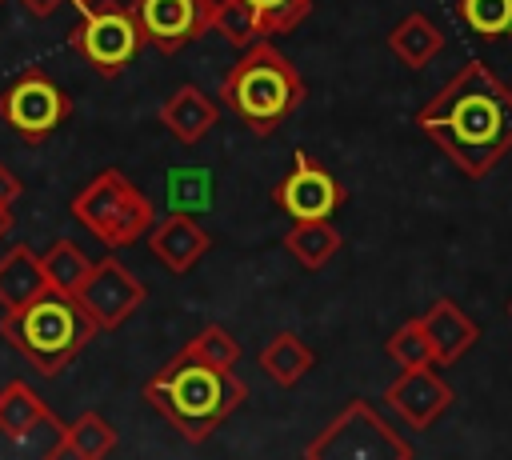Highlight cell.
Here are the masks:
<instances>
[{
  "instance_id": "obj_5",
  "label": "cell",
  "mask_w": 512,
  "mask_h": 460,
  "mask_svg": "<svg viewBox=\"0 0 512 460\" xmlns=\"http://www.w3.org/2000/svg\"><path fill=\"white\" fill-rule=\"evenodd\" d=\"M68 208H72V220L112 252L140 244L156 224V204L120 168H100L72 196Z\"/></svg>"
},
{
  "instance_id": "obj_27",
  "label": "cell",
  "mask_w": 512,
  "mask_h": 460,
  "mask_svg": "<svg viewBox=\"0 0 512 460\" xmlns=\"http://www.w3.org/2000/svg\"><path fill=\"white\" fill-rule=\"evenodd\" d=\"M252 8V16L260 20L264 36H280L304 24V16L312 12V0H244Z\"/></svg>"
},
{
  "instance_id": "obj_19",
  "label": "cell",
  "mask_w": 512,
  "mask_h": 460,
  "mask_svg": "<svg viewBox=\"0 0 512 460\" xmlns=\"http://www.w3.org/2000/svg\"><path fill=\"white\" fill-rule=\"evenodd\" d=\"M284 248L304 272H320L340 252V232H336L332 216L328 220H292V228L284 232Z\"/></svg>"
},
{
  "instance_id": "obj_32",
  "label": "cell",
  "mask_w": 512,
  "mask_h": 460,
  "mask_svg": "<svg viewBox=\"0 0 512 460\" xmlns=\"http://www.w3.org/2000/svg\"><path fill=\"white\" fill-rule=\"evenodd\" d=\"M72 4H76V8H80V12H84V8H92V4H96V0H72Z\"/></svg>"
},
{
  "instance_id": "obj_8",
  "label": "cell",
  "mask_w": 512,
  "mask_h": 460,
  "mask_svg": "<svg viewBox=\"0 0 512 460\" xmlns=\"http://www.w3.org/2000/svg\"><path fill=\"white\" fill-rule=\"evenodd\" d=\"M68 116H72V96L44 68H28L0 88V120L16 128L28 144L48 140Z\"/></svg>"
},
{
  "instance_id": "obj_24",
  "label": "cell",
  "mask_w": 512,
  "mask_h": 460,
  "mask_svg": "<svg viewBox=\"0 0 512 460\" xmlns=\"http://www.w3.org/2000/svg\"><path fill=\"white\" fill-rule=\"evenodd\" d=\"M212 204V172L208 168H168V212H204Z\"/></svg>"
},
{
  "instance_id": "obj_26",
  "label": "cell",
  "mask_w": 512,
  "mask_h": 460,
  "mask_svg": "<svg viewBox=\"0 0 512 460\" xmlns=\"http://www.w3.org/2000/svg\"><path fill=\"white\" fill-rule=\"evenodd\" d=\"M212 32H220L232 48H248L256 40H268L260 32V20L252 16V8L244 0H216V20H212Z\"/></svg>"
},
{
  "instance_id": "obj_31",
  "label": "cell",
  "mask_w": 512,
  "mask_h": 460,
  "mask_svg": "<svg viewBox=\"0 0 512 460\" xmlns=\"http://www.w3.org/2000/svg\"><path fill=\"white\" fill-rule=\"evenodd\" d=\"M12 232V212H0V240Z\"/></svg>"
},
{
  "instance_id": "obj_29",
  "label": "cell",
  "mask_w": 512,
  "mask_h": 460,
  "mask_svg": "<svg viewBox=\"0 0 512 460\" xmlns=\"http://www.w3.org/2000/svg\"><path fill=\"white\" fill-rule=\"evenodd\" d=\"M20 192H24L20 176L8 164H0V212H12V204L20 200Z\"/></svg>"
},
{
  "instance_id": "obj_33",
  "label": "cell",
  "mask_w": 512,
  "mask_h": 460,
  "mask_svg": "<svg viewBox=\"0 0 512 460\" xmlns=\"http://www.w3.org/2000/svg\"><path fill=\"white\" fill-rule=\"evenodd\" d=\"M508 88H512V80H508Z\"/></svg>"
},
{
  "instance_id": "obj_1",
  "label": "cell",
  "mask_w": 512,
  "mask_h": 460,
  "mask_svg": "<svg viewBox=\"0 0 512 460\" xmlns=\"http://www.w3.org/2000/svg\"><path fill=\"white\" fill-rule=\"evenodd\" d=\"M416 128L468 180H480L512 152V88L488 64L468 60L416 112Z\"/></svg>"
},
{
  "instance_id": "obj_3",
  "label": "cell",
  "mask_w": 512,
  "mask_h": 460,
  "mask_svg": "<svg viewBox=\"0 0 512 460\" xmlns=\"http://www.w3.org/2000/svg\"><path fill=\"white\" fill-rule=\"evenodd\" d=\"M304 96H308L304 76L268 40L240 48V60L224 72L216 88V104L232 112L244 128H252L256 136H272L304 104Z\"/></svg>"
},
{
  "instance_id": "obj_16",
  "label": "cell",
  "mask_w": 512,
  "mask_h": 460,
  "mask_svg": "<svg viewBox=\"0 0 512 460\" xmlns=\"http://www.w3.org/2000/svg\"><path fill=\"white\" fill-rule=\"evenodd\" d=\"M40 292H48V280H44V268H40V252H32L28 244H12L0 256V312L32 304Z\"/></svg>"
},
{
  "instance_id": "obj_35",
  "label": "cell",
  "mask_w": 512,
  "mask_h": 460,
  "mask_svg": "<svg viewBox=\"0 0 512 460\" xmlns=\"http://www.w3.org/2000/svg\"><path fill=\"white\" fill-rule=\"evenodd\" d=\"M0 4H4V0H0Z\"/></svg>"
},
{
  "instance_id": "obj_30",
  "label": "cell",
  "mask_w": 512,
  "mask_h": 460,
  "mask_svg": "<svg viewBox=\"0 0 512 460\" xmlns=\"http://www.w3.org/2000/svg\"><path fill=\"white\" fill-rule=\"evenodd\" d=\"M64 0H20V8L32 16V20H48Z\"/></svg>"
},
{
  "instance_id": "obj_10",
  "label": "cell",
  "mask_w": 512,
  "mask_h": 460,
  "mask_svg": "<svg viewBox=\"0 0 512 460\" xmlns=\"http://www.w3.org/2000/svg\"><path fill=\"white\" fill-rule=\"evenodd\" d=\"M144 44H152L164 56H176L204 32H212L216 0H132L128 4Z\"/></svg>"
},
{
  "instance_id": "obj_13",
  "label": "cell",
  "mask_w": 512,
  "mask_h": 460,
  "mask_svg": "<svg viewBox=\"0 0 512 460\" xmlns=\"http://www.w3.org/2000/svg\"><path fill=\"white\" fill-rule=\"evenodd\" d=\"M144 240H148L152 260L172 276H188L212 248V232L200 228L196 216H188V212H168L164 220L156 216V224L148 228Z\"/></svg>"
},
{
  "instance_id": "obj_6",
  "label": "cell",
  "mask_w": 512,
  "mask_h": 460,
  "mask_svg": "<svg viewBox=\"0 0 512 460\" xmlns=\"http://www.w3.org/2000/svg\"><path fill=\"white\" fill-rule=\"evenodd\" d=\"M308 460H408L412 444L368 404L348 400L304 448Z\"/></svg>"
},
{
  "instance_id": "obj_12",
  "label": "cell",
  "mask_w": 512,
  "mask_h": 460,
  "mask_svg": "<svg viewBox=\"0 0 512 460\" xmlns=\"http://www.w3.org/2000/svg\"><path fill=\"white\" fill-rule=\"evenodd\" d=\"M384 400L388 408L408 424V428H432L448 404H452V388L436 376V364H424V368H400V376L384 388Z\"/></svg>"
},
{
  "instance_id": "obj_15",
  "label": "cell",
  "mask_w": 512,
  "mask_h": 460,
  "mask_svg": "<svg viewBox=\"0 0 512 460\" xmlns=\"http://www.w3.org/2000/svg\"><path fill=\"white\" fill-rule=\"evenodd\" d=\"M220 120V104L204 96L192 84H180L164 104H160V124L180 140V144H200Z\"/></svg>"
},
{
  "instance_id": "obj_28",
  "label": "cell",
  "mask_w": 512,
  "mask_h": 460,
  "mask_svg": "<svg viewBox=\"0 0 512 460\" xmlns=\"http://www.w3.org/2000/svg\"><path fill=\"white\" fill-rule=\"evenodd\" d=\"M460 16L476 36H508L512 0H460Z\"/></svg>"
},
{
  "instance_id": "obj_21",
  "label": "cell",
  "mask_w": 512,
  "mask_h": 460,
  "mask_svg": "<svg viewBox=\"0 0 512 460\" xmlns=\"http://www.w3.org/2000/svg\"><path fill=\"white\" fill-rule=\"evenodd\" d=\"M44 412H48V404H44V396H40L32 384L8 380V384L0 388V436H4L8 444H24L28 432L36 428V420H40Z\"/></svg>"
},
{
  "instance_id": "obj_7",
  "label": "cell",
  "mask_w": 512,
  "mask_h": 460,
  "mask_svg": "<svg viewBox=\"0 0 512 460\" xmlns=\"http://www.w3.org/2000/svg\"><path fill=\"white\" fill-rule=\"evenodd\" d=\"M68 44L76 48V56L92 72L120 76L136 60L144 36H140V24H136L132 8H124L116 0H96L92 8L80 12L76 28L68 32Z\"/></svg>"
},
{
  "instance_id": "obj_18",
  "label": "cell",
  "mask_w": 512,
  "mask_h": 460,
  "mask_svg": "<svg viewBox=\"0 0 512 460\" xmlns=\"http://www.w3.org/2000/svg\"><path fill=\"white\" fill-rule=\"evenodd\" d=\"M260 368H264V376L272 380V384H280V388H296L308 372H312V364H316V352L296 336V332H276L264 348H260Z\"/></svg>"
},
{
  "instance_id": "obj_20",
  "label": "cell",
  "mask_w": 512,
  "mask_h": 460,
  "mask_svg": "<svg viewBox=\"0 0 512 460\" xmlns=\"http://www.w3.org/2000/svg\"><path fill=\"white\" fill-rule=\"evenodd\" d=\"M112 452H116V428L100 412H80L72 424H64L56 460L60 456H68V460H104Z\"/></svg>"
},
{
  "instance_id": "obj_11",
  "label": "cell",
  "mask_w": 512,
  "mask_h": 460,
  "mask_svg": "<svg viewBox=\"0 0 512 460\" xmlns=\"http://www.w3.org/2000/svg\"><path fill=\"white\" fill-rule=\"evenodd\" d=\"M272 204L292 220H328L344 204V184L316 164L304 148L292 152V168L272 188Z\"/></svg>"
},
{
  "instance_id": "obj_34",
  "label": "cell",
  "mask_w": 512,
  "mask_h": 460,
  "mask_svg": "<svg viewBox=\"0 0 512 460\" xmlns=\"http://www.w3.org/2000/svg\"><path fill=\"white\" fill-rule=\"evenodd\" d=\"M508 36H512V28H508Z\"/></svg>"
},
{
  "instance_id": "obj_14",
  "label": "cell",
  "mask_w": 512,
  "mask_h": 460,
  "mask_svg": "<svg viewBox=\"0 0 512 460\" xmlns=\"http://www.w3.org/2000/svg\"><path fill=\"white\" fill-rule=\"evenodd\" d=\"M420 324L432 340V352H436V364H452L460 360L476 340H480V328L472 316H464L460 304L452 300H432L424 312H420Z\"/></svg>"
},
{
  "instance_id": "obj_17",
  "label": "cell",
  "mask_w": 512,
  "mask_h": 460,
  "mask_svg": "<svg viewBox=\"0 0 512 460\" xmlns=\"http://www.w3.org/2000/svg\"><path fill=\"white\" fill-rule=\"evenodd\" d=\"M388 48H392V56H396L404 68L420 72V68H428V64L440 56V48H444V32L436 28L432 16H424V12H408V16L388 32Z\"/></svg>"
},
{
  "instance_id": "obj_23",
  "label": "cell",
  "mask_w": 512,
  "mask_h": 460,
  "mask_svg": "<svg viewBox=\"0 0 512 460\" xmlns=\"http://www.w3.org/2000/svg\"><path fill=\"white\" fill-rule=\"evenodd\" d=\"M180 356L200 360V364H208V368H236V364H240V340H236L224 324H204L196 336L184 340Z\"/></svg>"
},
{
  "instance_id": "obj_22",
  "label": "cell",
  "mask_w": 512,
  "mask_h": 460,
  "mask_svg": "<svg viewBox=\"0 0 512 460\" xmlns=\"http://www.w3.org/2000/svg\"><path fill=\"white\" fill-rule=\"evenodd\" d=\"M40 268H44V280L52 292L60 296H72L80 288V280L88 276L92 260L84 256V248L76 240H52L44 252H40Z\"/></svg>"
},
{
  "instance_id": "obj_9",
  "label": "cell",
  "mask_w": 512,
  "mask_h": 460,
  "mask_svg": "<svg viewBox=\"0 0 512 460\" xmlns=\"http://www.w3.org/2000/svg\"><path fill=\"white\" fill-rule=\"evenodd\" d=\"M72 300L80 304V312L88 316V324L96 332H112L128 316L140 312V304L148 300V288L128 272V264H120L116 256H104L88 268V276L80 280Z\"/></svg>"
},
{
  "instance_id": "obj_4",
  "label": "cell",
  "mask_w": 512,
  "mask_h": 460,
  "mask_svg": "<svg viewBox=\"0 0 512 460\" xmlns=\"http://www.w3.org/2000/svg\"><path fill=\"white\" fill-rule=\"evenodd\" d=\"M0 336L40 372V376H60L80 348L96 336V328L88 324V316L80 312V304L72 296L60 292H40L32 304L12 308L0 316Z\"/></svg>"
},
{
  "instance_id": "obj_2",
  "label": "cell",
  "mask_w": 512,
  "mask_h": 460,
  "mask_svg": "<svg viewBox=\"0 0 512 460\" xmlns=\"http://www.w3.org/2000/svg\"><path fill=\"white\" fill-rule=\"evenodd\" d=\"M144 400L180 432L184 444H208L212 432L248 400V388L232 368H208L176 352L144 380Z\"/></svg>"
},
{
  "instance_id": "obj_25",
  "label": "cell",
  "mask_w": 512,
  "mask_h": 460,
  "mask_svg": "<svg viewBox=\"0 0 512 460\" xmlns=\"http://www.w3.org/2000/svg\"><path fill=\"white\" fill-rule=\"evenodd\" d=\"M384 352H388L400 368H424V364H436V352H432V340H428V332H424L420 316L404 320V324L388 336Z\"/></svg>"
}]
</instances>
